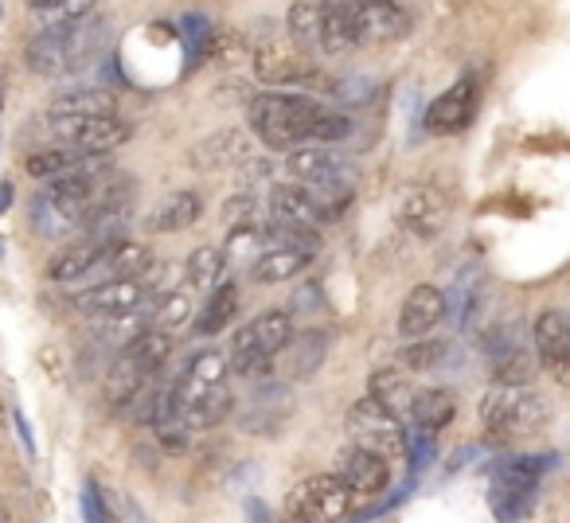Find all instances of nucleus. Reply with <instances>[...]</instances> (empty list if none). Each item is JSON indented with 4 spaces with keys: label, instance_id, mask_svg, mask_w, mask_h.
Wrapping results in <instances>:
<instances>
[{
    "label": "nucleus",
    "instance_id": "obj_22",
    "mask_svg": "<svg viewBox=\"0 0 570 523\" xmlns=\"http://www.w3.org/2000/svg\"><path fill=\"white\" fill-rule=\"evenodd\" d=\"M153 266L149 250H145L141 243H126V238H118V243H110L102 250V258L90 266V274L82 282L87 286H98V282H114V278H134V274H145Z\"/></svg>",
    "mask_w": 570,
    "mask_h": 523
},
{
    "label": "nucleus",
    "instance_id": "obj_6",
    "mask_svg": "<svg viewBox=\"0 0 570 523\" xmlns=\"http://www.w3.org/2000/svg\"><path fill=\"white\" fill-rule=\"evenodd\" d=\"M165 270L160 266H149L145 274H134V278H114V282H98V286H87L79 297H75V309L87 313V317H106V320H121L129 313L145 309L153 297H160L168 286H160Z\"/></svg>",
    "mask_w": 570,
    "mask_h": 523
},
{
    "label": "nucleus",
    "instance_id": "obj_4",
    "mask_svg": "<svg viewBox=\"0 0 570 523\" xmlns=\"http://www.w3.org/2000/svg\"><path fill=\"white\" fill-rule=\"evenodd\" d=\"M289 341H294V320H289V313L269 309V313H262V317H254L250 325H243L230 336V352H227L230 375H238V379H246V383L269 379L274 359L289 348Z\"/></svg>",
    "mask_w": 570,
    "mask_h": 523
},
{
    "label": "nucleus",
    "instance_id": "obj_8",
    "mask_svg": "<svg viewBox=\"0 0 570 523\" xmlns=\"http://www.w3.org/2000/svg\"><path fill=\"white\" fill-rule=\"evenodd\" d=\"M352 507H356V492L333 473H317L305 476L302 484L289 489L285 496V512L294 520L305 523H333V520H348Z\"/></svg>",
    "mask_w": 570,
    "mask_h": 523
},
{
    "label": "nucleus",
    "instance_id": "obj_38",
    "mask_svg": "<svg viewBox=\"0 0 570 523\" xmlns=\"http://www.w3.org/2000/svg\"><path fill=\"white\" fill-rule=\"evenodd\" d=\"M473 309H476V286H473V270H465L458 282H453L450 297H445V313H450L458 325H469Z\"/></svg>",
    "mask_w": 570,
    "mask_h": 523
},
{
    "label": "nucleus",
    "instance_id": "obj_24",
    "mask_svg": "<svg viewBox=\"0 0 570 523\" xmlns=\"http://www.w3.org/2000/svg\"><path fill=\"white\" fill-rule=\"evenodd\" d=\"M309 262H313L309 246H269V250H262L258 262L250 266V278L262 282V286H277V282L297 278Z\"/></svg>",
    "mask_w": 570,
    "mask_h": 523
},
{
    "label": "nucleus",
    "instance_id": "obj_1",
    "mask_svg": "<svg viewBox=\"0 0 570 523\" xmlns=\"http://www.w3.org/2000/svg\"><path fill=\"white\" fill-rule=\"evenodd\" d=\"M246 121L254 137L269 149H297V145H336L352 134V121L344 114L328 110L325 102H313L309 95L289 90H266L246 102Z\"/></svg>",
    "mask_w": 570,
    "mask_h": 523
},
{
    "label": "nucleus",
    "instance_id": "obj_34",
    "mask_svg": "<svg viewBox=\"0 0 570 523\" xmlns=\"http://www.w3.org/2000/svg\"><path fill=\"white\" fill-rule=\"evenodd\" d=\"M367 395L380 398V403L387 406V411H395L399 418H406V414H411L414 387L399 372H375L372 375V391H367Z\"/></svg>",
    "mask_w": 570,
    "mask_h": 523
},
{
    "label": "nucleus",
    "instance_id": "obj_10",
    "mask_svg": "<svg viewBox=\"0 0 570 523\" xmlns=\"http://www.w3.org/2000/svg\"><path fill=\"white\" fill-rule=\"evenodd\" d=\"M543 457H512L492 473V512L500 520H520L531 512V500H535L539 484H543Z\"/></svg>",
    "mask_w": 570,
    "mask_h": 523
},
{
    "label": "nucleus",
    "instance_id": "obj_40",
    "mask_svg": "<svg viewBox=\"0 0 570 523\" xmlns=\"http://www.w3.org/2000/svg\"><path fill=\"white\" fill-rule=\"evenodd\" d=\"M325 90L333 98H341V102H348V106H364V102H372L375 82H367V79H341V82H325Z\"/></svg>",
    "mask_w": 570,
    "mask_h": 523
},
{
    "label": "nucleus",
    "instance_id": "obj_32",
    "mask_svg": "<svg viewBox=\"0 0 570 523\" xmlns=\"http://www.w3.org/2000/svg\"><path fill=\"white\" fill-rule=\"evenodd\" d=\"M188 320H191V297L188 294H173V289H165L160 297H153L149 328H160V333H180Z\"/></svg>",
    "mask_w": 570,
    "mask_h": 523
},
{
    "label": "nucleus",
    "instance_id": "obj_13",
    "mask_svg": "<svg viewBox=\"0 0 570 523\" xmlns=\"http://www.w3.org/2000/svg\"><path fill=\"white\" fill-rule=\"evenodd\" d=\"M484 359H489V372L497 383H528L535 372L531 341L520 325H500L484 333Z\"/></svg>",
    "mask_w": 570,
    "mask_h": 523
},
{
    "label": "nucleus",
    "instance_id": "obj_7",
    "mask_svg": "<svg viewBox=\"0 0 570 523\" xmlns=\"http://www.w3.org/2000/svg\"><path fill=\"white\" fill-rule=\"evenodd\" d=\"M344 430H348V437L356 445H364V450L380 453V457H387V461L403 457V453L411 450V437H406L403 418H399L395 411H387V406L372 395L348 406Z\"/></svg>",
    "mask_w": 570,
    "mask_h": 523
},
{
    "label": "nucleus",
    "instance_id": "obj_31",
    "mask_svg": "<svg viewBox=\"0 0 570 523\" xmlns=\"http://www.w3.org/2000/svg\"><path fill=\"white\" fill-rule=\"evenodd\" d=\"M285 28H289L285 36H289L297 48L321 51V9L313 0H297L294 9H289V17H285Z\"/></svg>",
    "mask_w": 570,
    "mask_h": 523
},
{
    "label": "nucleus",
    "instance_id": "obj_14",
    "mask_svg": "<svg viewBox=\"0 0 570 523\" xmlns=\"http://www.w3.org/2000/svg\"><path fill=\"white\" fill-rule=\"evenodd\" d=\"M333 476H341L356 496H380L391 484V461L352 442L333 457Z\"/></svg>",
    "mask_w": 570,
    "mask_h": 523
},
{
    "label": "nucleus",
    "instance_id": "obj_26",
    "mask_svg": "<svg viewBox=\"0 0 570 523\" xmlns=\"http://www.w3.org/2000/svg\"><path fill=\"white\" fill-rule=\"evenodd\" d=\"M321 9V51L344 56L356 48V24H352V0H317Z\"/></svg>",
    "mask_w": 570,
    "mask_h": 523
},
{
    "label": "nucleus",
    "instance_id": "obj_33",
    "mask_svg": "<svg viewBox=\"0 0 570 523\" xmlns=\"http://www.w3.org/2000/svg\"><path fill=\"white\" fill-rule=\"evenodd\" d=\"M51 114H82V118H102V114H118V98L110 90H75V95L56 98Z\"/></svg>",
    "mask_w": 570,
    "mask_h": 523
},
{
    "label": "nucleus",
    "instance_id": "obj_5",
    "mask_svg": "<svg viewBox=\"0 0 570 523\" xmlns=\"http://www.w3.org/2000/svg\"><path fill=\"white\" fill-rule=\"evenodd\" d=\"M476 418H481L489 437H497V442H515V437H528L543 426L547 403L528 383H497V387L484 391Z\"/></svg>",
    "mask_w": 570,
    "mask_h": 523
},
{
    "label": "nucleus",
    "instance_id": "obj_35",
    "mask_svg": "<svg viewBox=\"0 0 570 523\" xmlns=\"http://www.w3.org/2000/svg\"><path fill=\"white\" fill-rule=\"evenodd\" d=\"M223 266H227V254H223L219 246H196V250L188 254V266H184L188 286L212 289L215 282L223 278Z\"/></svg>",
    "mask_w": 570,
    "mask_h": 523
},
{
    "label": "nucleus",
    "instance_id": "obj_25",
    "mask_svg": "<svg viewBox=\"0 0 570 523\" xmlns=\"http://www.w3.org/2000/svg\"><path fill=\"white\" fill-rule=\"evenodd\" d=\"M250 160V137L243 129H219L207 141H199L191 149V165L196 168H230Z\"/></svg>",
    "mask_w": 570,
    "mask_h": 523
},
{
    "label": "nucleus",
    "instance_id": "obj_2",
    "mask_svg": "<svg viewBox=\"0 0 570 523\" xmlns=\"http://www.w3.org/2000/svg\"><path fill=\"white\" fill-rule=\"evenodd\" d=\"M126 188L129 180L114 172L110 165L51 180V188H43L32 204L36 227H40V235H63V230L87 227V219H95L98 211L126 204Z\"/></svg>",
    "mask_w": 570,
    "mask_h": 523
},
{
    "label": "nucleus",
    "instance_id": "obj_20",
    "mask_svg": "<svg viewBox=\"0 0 570 523\" xmlns=\"http://www.w3.org/2000/svg\"><path fill=\"white\" fill-rule=\"evenodd\" d=\"M445 320V294L438 286H414L406 294L403 309H399V333L406 341L414 336H430Z\"/></svg>",
    "mask_w": 570,
    "mask_h": 523
},
{
    "label": "nucleus",
    "instance_id": "obj_36",
    "mask_svg": "<svg viewBox=\"0 0 570 523\" xmlns=\"http://www.w3.org/2000/svg\"><path fill=\"white\" fill-rule=\"evenodd\" d=\"M294 348H289V375H294V379H305V375H313L317 372V364L321 359H325V333H302L297 336L294 333Z\"/></svg>",
    "mask_w": 570,
    "mask_h": 523
},
{
    "label": "nucleus",
    "instance_id": "obj_29",
    "mask_svg": "<svg viewBox=\"0 0 570 523\" xmlns=\"http://www.w3.org/2000/svg\"><path fill=\"white\" fill-rule=\"evenodd\" d=\"M199 211H204V199L196 196V191H173L168 199H160L157 211L149 215V223L145 227L153 230V235H168V230H188L191 223L199 219Z\"/></svg>",
    "mask_w": 570,
    "mask_h": 523
},
{
    "label": "nucleus",
    "instance_id": "obj_11",
    "mask_svg": "<svg viewBox=\"0 0 570 523\" xmlns=\"http://www.w3.org/2000/svg\"><path fill=\"white\" fill-rule=\"evenodd\" d=\"M285 168H289V176L294 180H302L305 188H317V191H328V199H333V211H341L344 199H348V168H344V160L336 157L328 145H297V149H289V157H285Z\"/></svg>",
    "mask_w": 570,
    "mask_h": 523
},
{
    "label": "nucleus",
    "instance_id": "obj_28",
    "mask_svg": "<svg viewBox=\"0 0 570 523\" xmlns=\"http://www.w3.org/2000/svg\"><path fill=\"white\" fill-rule=\"evenodd\" d=\"M168 356H173V333H160V328H145V333H137L134 341L121 348V359H126L134 372H141L145 379H153V375L168 364Z\"/></svg>",
    "mask_w": 570,
    "mask_h": 523
},
{
    "label": "nucleus",
    "instance_id": "obj_3",
    "mask_svg": "<svg viewBox=\"0 0 570 523\" xmlns=\"http://www.w3.org/2000/svg\"><path fill=\"white\" fill-rule=\"evenodd\" d=\"M102 48H106V24L90 12V17H79V20L48 24L28 43L24 56L36 75H71V71H82Z\"/></svg>",
    "mask_w": 570,
    "mask_h": 523
},
{
    "label": "nucleus",
    "instance_id": "obj_39",
    "mask_svg": "<svg viewBox=\"0 0 570 523\" xmlns=\"http://www.w3.org/2000/svg\"><path fill=\"white\" fill-rule=\"evenodd\" d=\"M442 356H445V344L442 341H426V336H414V341L403 348V364L414 367V372H430V367H434Z\"/></svg>",
    "mask_w": 570,
    "mask_h": 523
},
{
    "label": "nucleus",
    "instance_id": "obj_17",
    "mask_svg": "<svg viewBox=\"0 0 570 523\" xmlns=\"http://www.w3.org/2000/svg\"><path fill=\"white\" fill-rule=\"evenodd\" d=\"M399 219H403L406 230H414L419 238H434L438 230L450 219V199L442 196L430 184H414V188L403 191V204H399Z\"/></svg>",
    "mask_w": 570,
    "mask_h": 523
},
{
    "label": "nucleus",
    "instance_id": "obj_27",
    "mask_svg": "<svg viewBox=\"0 0 570 523\" xmlns=\"http://www.w3.org/2000/svg\"><path fill=\"white\" fill-rule=\"evenodd\" d=\"M453 414H458V403H453L450 391H442V387H419V391H414V398H411V414H406V418L414 422V430H419V434L434 437L438 430L450 426Z\"/></svg>",
    "mask_w": 570,
    "mask_h": 523
},
{
    "label": "nucleus",
    "instance_id": "obj_15",
    "mask_svg": "<svg viewBox=\"0 0 570 523\" xmlns=\"http://www.w3.org/2000/svg\"><path fill=\"white\" fill-rule=\"evenodd\" d=\"M531 348H535L543 372L559 383H570V317L562 309H547L531 325Z\"/></svg>",
    "mask_w": 570,
    "mask_h": 523
},
{
    "label": "nucleus",
    "instance_id": "obj_23",
    "mask_svg": "<svg viewBox=\"0 0 570 523\" xmlns=\"http://www.w3.org/2000/svg\"><path fill=\"white\" fill-rule=\"evenodd\" d=\"M110 243H118V238H102V235H95V230H87V238H79L75 246H67L63 254H56L51 258V266H48V274H51V282H82L90 274V266H95L98 258H102V250Z\"/></svg>",
    "mask_w": 570,
    "mask_h": 523
},
{
    "label": "nucleus",
    "instance_id": "obj_21",
    "mask_svg": "<svg viewBox=\"0 0 570 523\" xmlns=\"http://www.w3.org/2000/svg\"><path fill=\"white\" fill-rule=\"evenodd\" d=\"M106 165H110V160L95 157V152L71 149V145H51V149H43V152H32L24 168L36 180H63V176L90 172V168H106Z\"/></svg>",
    "mask_w": 570,
    "mask_h": 523
},
{
    "label": "nucleus",
    "instance_id": "obj_30",
    "mask_svg": "<svg viewBox=\"0 0 570 523\" xmlns=\"http://www.w3.org/2000/svg\"><path fill=\"white\" fill-rule=\"evenodd\" d=\"M235 309H238V286L235 282H219V286L212 289V297L204 302V309H199L196 333L199 336H219L223 328L230 325Z\"/></svg>",
    "mask_w": 570,
    "mask_h": 523
},
{
    "label": "nucleus",
    "instance_id": "obj_12",
    "mask_svg": "<svg viewBox=\"0 0 570 523\" xmlns=\"http://www.w3.org/2000/svg\"><path fill=\"white\" fill-rule=\"evenodd\" d=\"M254 75H258L266 87H309L317 82V67H313L309 51L297 48L289 36L285 40H269L254 51Z\"/></svg>",
    "mask_w": 570,
    "mask_h": 523
},
{
    "label": "nucleus",
    "instance_id": "obj_37",
    "mask_svg": "<svg viewBox=\"0 0 570 523\" xmlns=\"http://www.w3.org/2000/svg\"><path fill=\"white\" fill-rule=\"evenodd\" d=\"M98 0H28V9L43 17L48 24H63V20H79L95 12Z\"/></svg>",
    "mask_w": 570,
    "mask_h": 523
},
{
    "label": "nucleus",
    "instance_id": "obj_9",
    "mask_svg": "<svg viewBox=\"0 0 570 523\" xmlns=\"http://www.w3.org/2000/svg\"><path fill=\"white\" fill-rule=\"evenodd\" d=\"M48 134L56 137V145H71V149L106 157V152H114L118 145H126L134 129H129L118 114H102V118H82V114H48Z\"/></svg>",
    "mask_w": 570,
    "mask_h": 523
},
{
    "label": "nucleus",
    "instance_id": "obj_16",
    "mask_svg": "<svg viewBox=\"0 0 570 523\" xmlns=\"http://www.w3.org/2000/svg\"><path fill=\"white\" fill-rule=\"evenodd\" d=\"M356 43H391L411 32V17L395 0H352Z\"/></svg>",
    "mask_w": 570,
    "mask_h": 523
},
{
    "label": "nucleus",
    "instance_id": "obj_19",
    "mask_svg": "<svg viewBox=\"0 0 570 523\" xmlns=\"http://www.w3.org/2000/svg\"><path fill=\"white\" fill-rule=\"evenodd\" d=\"M473 114H476V82L461 79L430 102L426 129L430 134H458V129H465L473 121Z\"/></svg>",
    "mask_w": 570,
    "mask_h": 523
},
{
    "label": "nucleus",
    "instance_id": "obj_18",
    "mask_svg": "<svg viewBox=\"0 0 570 523\" xmlns=\"http://www.w3.org/2000/svg\"><path fill=\"white\" fill-rule=\"evenodd\" d=\"M269 215L282 223H294V227H309V230H321L333 215L321 207V199L305 188L302 180L297 184H274L269 188Z\"/></svg>",
    "mask_w": 570,
    "mask_h": 523
}]
</instances>
